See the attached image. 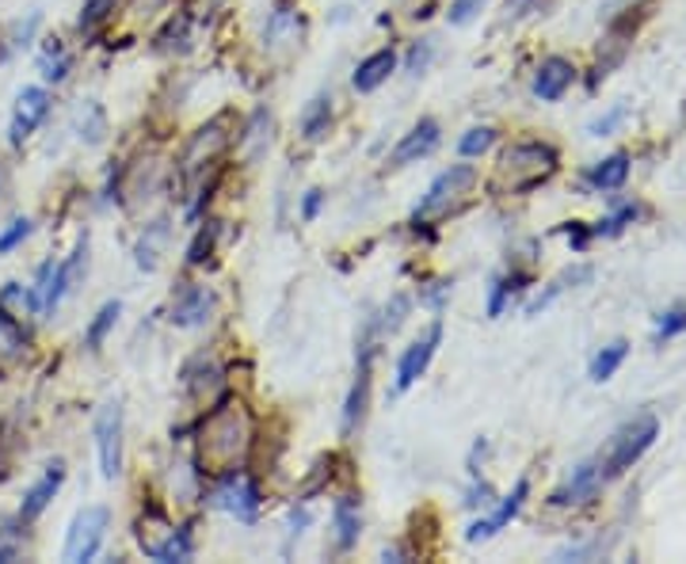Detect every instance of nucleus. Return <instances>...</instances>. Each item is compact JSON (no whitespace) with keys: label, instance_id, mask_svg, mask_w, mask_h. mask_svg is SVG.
<instances>
[{"label":"nucleus","instance_id":"0eeeda50","mask_svg":"<svg viewBox=\"0 0 686 564\" xmlns=\"http://www.w3.org/2000/svg\"><path fill=\"white\" fill-rule=\"evenodd\" d=\"M96 447H100V469L107 481L123 473V405L107 400L96 416Z\"/></svg>","mask_w":686,"mask_h":564},{"label":"nucleus","instance_id":"cd10ccee","mask_svg":"<svg viewBox=\"0 0 686 564\" xmlns=\"http://www.w3.org/2000/svg\"><path fill=\"white\" fill-rule=\"evenodd\" d=\"M69 54H65V46L62 42H50L46 50H42V58H39V70H42V76H46V81H65V73H69Z\"/></svg>","mask_w":686,"mask_h":564},{"label":"nucleus","instance_id":"f03ea898","mask_svg":"<svg viewBox=\"0 0 686 564\" xmlns=\"http://www.w3.org/2000/svg\"><path fill=\"white\" fill-rule=\"evenodd\" d=\"M557 149L545 142H514L500 153L496 160V179L492 187L503 195H527L534 187H542L549 176L557 173Z\"/></svg>","mask_w":686,"mask_h":564},{"label":"nucleus","instance_id":"58836bf2","mask_svg":"<svg viewBox=\"0 0 686 564\" xmlns=\"http://www.w3.org/2000/svg\"><path fill=\"white\" fill-rule=\"evenodd\" d=\"M321 202H324V195H321V191H309V195H305V207H302V218H305V221H313V218H316V210H321Z\"/></svg>","mask_w":686,"mask_h":564},{"label":"nucleus","instance_id":"9b49d317","mask_svg":"<svg viewBox=\"0 0 686 564\" xmlns=\"http://www.w3.org/2000/svg\"><path fill=\"white\" fill-rule=\"evenodd\" d=\"M305 39V15L294 8H274L268 28H263V42H268L271 54H290L298 50Z\"/></svg>","mask_w":686,"mask_h":564},{"label":"nucleus","instance_id":"4c0bfd02","mask_svg":"<svg viewBox=\"0 0 686 564\" xmlns=\"http://www.w3.org/2000/svg\"><path fill=\"white\" fill-rule=\"evenodd\" d=\"M622 118H625V107H614L611 115H606V118H599V123L591 126V134H595V138H603V134H611L614 126L622 123Z\"/></svg>","mask_w":686,"mask_h":564},{"label":"nucleus","instance_id":"c85d7f7f","mask_svg":"<svg viewBox=\"0 0 686 564\" xmlns=\"http://www.w3.org/2000/svg\"><path fill=\"white\" fill-rule=\"evenodd\" d=\"M118 313H123V305H118V302H107V305H103V310L96 313V321L89 324V336H84V340H89V347H92V352H96V347H103V340H107V332L115 328Z\"/></svg>","mask_w":686,"mask_h":564},{"label":"nucleus","instance_id":"e433bc0d","mask_svg":"<svg viewBox=\"0 0 686 564\" xmlns=\"http://www.w3.org/2000/svg\"><path fill=\"white\" fill-rule=\"evenodd\" d=\"M432 42H419V46H412V54H408V73H424L427 70V62H432Z\"/></svg>","mask_w":686,"mask_h":564},{"label":"nucleus","instance_id":"f704fd0d","mask_svg":"<svg viewBox=\"0 0 686 564\" xmlns=\"http://www.w3.org/2000/svg\"><path fill=\"white\" fill-rule=\"evenodd\" d=\"M633 218H637V207H625V210H617L614 218L599 221V226L591 229V233H595V237H614V233H622V229H625V221H633Z\"/></svg>","mask_w":686,"mask_h":564},{"label":"nucleus","instance_id":"f8f14e48","mask_svg":"<svg viewBox=\"0 0 686 564\" xmlns=\"http://www.w3.org/2000/svg\"><path fill=\"white\" fill-rule=\"evenodd\" d=\"M599 481H603V469H599L595 461H583V466L572 469L569 481H564L561 489L549 495V503H553V508H580V503L595 500Z\"/></svg>","mask_w":686,"mask_h":564},{"label":"nucleus","instance_id":"9d476101","mask_svg":"<svg viewBox=\"0 0 686 564\" xmlns=\"http://www.w3.org/2000/svg\"><path fill=\"white\" fill-rule=\"evenodd\" d=\"M50 111V96L46 88H23L20 100H15V111H12V126H8V142L12 145H23L34 134V126L46 118Z\"/></svg>","mask_w":686,"mask_h":564},{"label":"nucleus","instance_id":"393cba45","mask_svg":"<svg viewBox=\"0 0 686 564\" xmlns=\"http://www.w3.org/2000/svg\"><path fill=\"white\" fill-rule=\"evenodd\" d=\"M522 286H527V275H503L500 282L492 286V302H488V317H500L503 310H508V302L511 297H519L522 294Z\"/></svg>","mask_w":686,"mask_h":564},{"label":"nucleus","instance_id":"aec40b11","mask_svg":"<svg viewBox=\"0 0 686 564\" xmlns=\"http://www.w3.org/2000/svg\"><path fill=\"white\" fill-rule=\"evenodd\" d=\"M358 526H363V519H358V500L355 495H343V500H336V511H332V530H336L340 550H351V545L358 542Z\"/></svg>","mask_w":686,"mask_h":564},{"label":"nucleus","instance_id":"7ed1b4c3","mask_svg":"<svg viewBox=\"0 0 686 564\" xmlns=\"http://www.w3.org/2000/svg\"><path fill=\"white\" fill-rule=\"evenodd\" d=\"M656 435H659V420L652 412L637 416V420H630L611 439V450H606V461H603V473L606 477L625 473L633 461H641V458L648 455V447L656 442Z\"/></svg>","mask_w":686,"mask_h":564},{"label":"nucleus","instance_id":"4be33fe9","mask_svg":"<svg viewBox=\"0 0 686 564\" xmlns=\"http://www.w3.org/2000/svg\"><path fill=\"white\" fill-rule=\"evenodd\" d=\"M329 126H332V100L329 96H316L313 104L305 107V115H302L305 142H321L324 134H329Z\"/></svg>","mask_w":686,"mask_h":564},{"label":"nucleus","instance_id":"79ce46f5","mask_svg":"<svg viewBox=\"0 0 686 564\" xmlns=\"http://www.w3.org/2000/svg\"><path fill=\"white\" fill-rule=\"evenodd\" d=\"M302 526H309V508L290 515V534H302Z\"/></svg>","mask_w":686,"mask_h":564},{"label":"nucleus","instance_id":"ddd939ff","mask_svg":"<svg viewBox=\"0 0 686 564\" xmlns=\"http://www.w3.org/2000/svg\"><path fill=\"white\" fill-rule=\"evenodd\" d=\"M439 145V123L435 118H419L416 126L405 134V138L397 142V149L389 153V168H405V165H416L419 157H427V153Z\"/></svg>","mask_w":686,"mask_h":564},{"label":"nucleus","instance_id":"f3484780","mask_svg":"<svg viewBox=\"0 0 686 564\" xmlns=\"http://www.w3.org/2000/svg\"><path fill=\"white\" fill-rule=\"evenodd\" d=\"M62 481H65V466H62V461H50L46 473H42V481H34L31 489H28V495H23V508H20L23 523L39 519L42 511L50 508V500H54L58 489H62Z\"/></svg>","mask_w":686,"mask_h":564},{"label":"nucleus","instance_id":"6e6552de","mask_svg":"<svg viewBox=\"0 0 686 564\" xmlns=\"http://www.w3.org/2000/svg\"><path fill=\"white\" fill-rule=\"evenodd\" d=\"M214 508L229 511V515L245 519V523H252L256 511H260V492H256L252 477H245L240 469H233V473H221V484L214 489Z\"/></svg>","mask_w":686,"mask_h":564},{"label":"nucleus","instance_id":"ea45409f","mask_svg":"<svg viewBox=\"0 0 686 564\" xmlns=\"http://www.w3.org/2000/svg\"><path fill=\"white\" fill-rule=\"evenodd\" d=\"M569 241H572V248H576V252H580V248H588L591 233H588V229L580 226V221H572V226H569Z\"/></svg>","mask_w":686,"mask_h":564},{"label":"nucleus","instance_id":"20e7f679","mask_svg":"<svg viewBox=\"0 0 686 564\" xmlns=\"http://www.w3.org/2000/svg\"><path fill=\"white\" fill-rule=\"evenodd\" d=\"M474 184H477V168L474 165H450L446 173L435 176L432 187H427V195L419 199V207H416V213H412V221H416V226H427V221L443 218V213L450 210L454 202H458Z\"/></svg>","mask_w":686,"mask_h":564},{"label":"nucleus","instance_id":"c756f323","mask_svg":"<svg viewBox=\"0 0 686 564\" xmlns=\"http://www.w3.org/2000/svg\"><path fill=\"white\" fill-rule=\"evenodd\" d=\"M214 241H218V221H206V226L199 229V233H195L191 248H187V263H195V268H199V263L210 260Z\"/></svg>","mask_w":686,"mask_h":564},{"label":"nucleus","instance_id":"473e14b6","mask_svg":"<svg viewBox=\"0 0 686 564\" xmlns=\"http://www.w3.org/2000/svg\"><path fill=\"white\" fill-rule=\"evenodd\" d=\"M31 237V221L28 218H15L12 226L4 229V233H0V252H12L15 244H23Z\"/></svg>","mask_w":686,"mask_h":564},{"label":"nucleus","instance_id":"bb28decb","mask_svg":"<svg viewBox=\"0 0 686 564\" xmlns=\"http://www.w3.org/2000/svg\"><path fill=\"white\" fill-rule=\"evenodd\" d=\"M23 347H28V336H23L15 317H8L4 305H0V355L15 358V355H23Z\"/></svg>","mask_w":686,"mask_h":564},{"label":"nucleus","instance_id":"412c9836","mask_svg":"<svg viewBox=\"0 0 686 564\" xmlns=\"http://www.w3.org/2000/svg\"><path fill=\"white\" fill-rule=\"evenodd\" d=\"M625 176H630V157H625V153H614V157L599 160V165L591 168V187L614 191V187L625 184Z\"/></svg>","mask_w":686,"mask_h":564},{"label":"nucleus","instance_id":"72a5a7b5","mask_svg":"<svg viewBox=\"0 0 686 564\" xmlns=\"http://www.w3.org/2000/svg\"><path fill=\"white\" fill-rule=\"evenodd\" d=\"M408 294H397V297H393V302H389V310H385V317L382 321H377V324H382V332H397L401 328V321H405V313H408Z\"/></svg>","mask_w":686,"mask_h":564},{"label":"nucleus","instance_id":"4468645a","mask_svg":"<svg viewBox=\"0 0 686 564\" xmlns=\"http://www.w3.org/2000/svg\"><path fill=\"white\" fill-rule=\"evenodd\" d=\"M572 84H576V65L569 58H545L534 73V96L545 100V104H557Z\"/></svg>","mask_w":686,"mask_h":564},{"label":"nucleus","instance_id":"a878e982","mask_svg":"<svg viewBox=\"0 0 686 564\" xmlns=\"http://www.w3.org/2000/svg\"><path fill=\"white\" fill-rule=\"evenodd\" d=\"M118 4H123V0H84V8H81V31H84V35L100 31L103 23H107L111 15L118 12Z\"/></svg>","mask_w":686,"mask_h":564},{"label":"nucleus","instance_id":"c9c22d12","mask_svg":"<svg viewBox=\"0 0 686 564\" xmlns=\"http://www.w3.org/2000/svg\"><path fill=\"white\" fill-rule=\"evenodd\" d=\"M485 8V0H450V12H446V20L450 23H469L474 15Z\"/></svg>","mask_w":686,"mask_h":564},{"label":"nucleus","instance_id":"2eb2a0df","mask_svg":"<svg viewBox=\"0 0 686 564\" xmlns=\"http://www.w3.org/2000/svg\"><path fill=\"white\" fill-rule=\"evenodd\" d=\"M527 495H530V481H527V477H519V481H514V492H511V495H503V503L492 511V519H477V523L469 526V534H466V537H469V542H485V537L500 534V530L508 526L511 519L522 511V500H527Z\"/></svg>","mask_w":686,"mask_h":564},{"label":"nucleus","instance_id":"a19ab883","mask_svg":"<svg viewBox=\"0 0 686 564\" xmlns=\"http://www.w3.org/2000/svg\"><path fill=\"white\" fill-rule=\"evenodd\" d=\"M165 4H168V0H134V12L137 15H153V12H160Z\"/></svg>","mask_w":686,"mask_h":564},{"label":"nucleus","instance_id":"f257e3e1","mask_svg":"<svg viewBox=\"0 0 686 564\" xmlns=\"http://www.w3.org/2000/svg\"><path fill=\"white\" fill-rule=\"evenodd\" d=\"M256 442V420L240 397H221L199 427V473L221 477L245 466Z\"/></svg>","mask_w":686,"mask_h":564},{"label":"nucleus","instance_id":"dca6fc26","mask_svg":"<svg viewBox=\"0 0 686 564\" xmlns=\"http://www.w3.org/2000/svg\"><path fill=\"white\" fill-rule=\"evenodd\" d=\"M214 310V294L206 286H184L179 297L172 302V324L176 328H199V324L210 321Z\"/></svg>","mask_w":686,"mask_h":564},{"label":"nucleus","instance_id":"39448f33","mask_svg":"<svg viewBox=\"0 0 686 564\" xmlns=\"http://www.w3.org/2000/svg\"><path fill=\"white\" fill-rule=\"evenodd\" d=\"M226 149H229V126L221 123V118L218 123H206L191 134V138H187L184 157H179V173H184L187 179L202 176Z\"/></svg>","mask_w":686,"mask_h":564},{"label":"nucleus","instance_id":"5701e85b","mask_svg":"<svg viewBox=\"0 0 686 564\" xmlns=\"http://www.w3.org/2000/svg\"><path fill=\"white\" fill-rule=\"evenodd\" d=\"M191 550H195V542H191V530L187 526H176L172 534L165 537V542L153 550V561H160V564H172V561H187L191 557Z\"/></svg>","mask_w":686,"mask_h":564},{"label":"nucleus","instance_id":"b1692460","mask_svg":"<svg viewBox=\"0 0 686 564\" xmlns=\"http://www.w3.org/2000/svg\"><path fill=\"white\" fill-rule=\"evenodd\" d=\"M625 352H630V344L625 340H614V344H606L603 352L595 355V363H591V378L595 382H611L617 374V366L625 363Z\"/></svg>","mask_w":686,"mask_h":564},{"label":"nucleus","instance_id":"7c9ffc66","mask_svg":"<svg viewBox=\"0 0 686 564\" xmlns=\"http://www.w3.org/2000/svg\"><path fill=\"white\" fill-rule=\"evenodd\" d=\"M492 142H496V130H492V126H474V130L461 134L458 149H461V157H480V153L492 149Z\"/></svg>","mask_w":686,"mask_h":564},{"label":"nucleus","instance_id":"2f4dec72","mask_svg":"<svg viewBox=\"0 0 686 564\" xmlns=\"http://www.w3.org/2000/svg\"><path fill=\"white\" fill-rule=\"evenodd\" d=\"M679 332H686V305H675V310H667L664 317H659V324H656V344H664V340L679 336Z\"/></svg>","mask_w":686,"mask_h":564},{"label":"nucleus","instance_id":"a211bd4d","mask_svg":"<svg viewBox=\"0 0 686 564\" xmlns=\"http://www.w3.org/2000/svg\"><path fill=\"white\" fill-rule=\"evenodd\" d=\"M393 70H397V54H393V46L374 50L371 58H363V62H358V70H355V76H351V84H355L358 92H374V88H382V84L389 81Z\"/></svg>","mask_w":686,"mask_h":564},{"label":"nucleus","instance_id":"1a4fd4ad","mask_svg":"<svg viewBox=\"0 0 686 564\" xmlns=\"http://www.w3.org/2000/svg\"><path fill=\"white\" fill-rule=\"evenodd\" d=\"M439 340H443V324L435 321L432 328H427L424 336L416 340V344L405 347V355H401V363H397V393L412 389L419 378H424V370H427V366H432V358H435V347H439Z\"/></svg>","mask_w":686,"mask_h":564},{"label":"nucleus","instance_id":"423d86ee","mask_svg":"<svg viewBox=\"0 0 686 564\" xmlns=\"http://www.w3.org/2000/svg\"><path fill=\"white\" fill-rule=\"evenodd\" d=\"M103 534H107V511L103 508L76 511L73 523H69V534H65V561H73V564L92 561L103 545Z\"/></svg>","mask_w":686,"mask_h":564},{"label":"nucleus","instance_id":"6ab92c4d","mask_svg":"<svg viewBox=\"0 0 686 564\" xmlns=\"http://www.w3.org/2000/svg\"><path fill=\"white\" fill-rule=\"evenodd\" d=\"M371 358L374 355H358V378L347 393V405H343V427H355L366 416V400H371Z\"/></svg>","mask_w":686,"mask_h":564}]
</instances>
